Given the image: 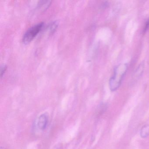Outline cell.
<instances>
[{
	"mask_svg": "<svg viewBox=\"0 0 149 149\" xmlns=\"http://www.w3.org/2000/svg\"><path fill=\"white\" fill-rule=\"evenodd\" d=\"M6 68H7L6 66H5V65H4V66H2V67H1V77H2V76H3V75L4 74H5V71H6Z\"/></svg>",
	"mask_w": 149,
	"mask_h": 149,
	"instance_id": "cell-7",
	"label": "cell"
},
{
	"mask_svg": "<svg viewBox=\"0 0 149 149\" xmlns=\"http://www.w3.org/2000/svg\"><path fill=\"white\" fill-rule=\"evenodd\" d=\"M140 136L143 138H145L149 136V125H146L142 127L140 130Z\"/></svg>",
	"mask_w": 149,
	"mask_h": 149,
	"instance_id": "cell-5",
	"label": "cell"
},
{
	"mask_svg": "<svg viewBox=\"0 0 149 149\" xmlns=\"http://www.w3.org/2000/svg\"><path fill=\"white\" fill-rule=\"evenodd\" d=\"M44 26L43 22L38 23L29 29L25 33L22 38L24 44H27L31 42L40 33Z\"/></svg>",
	"mask_w": 149,
	"mask_h": 149,
	"instance_id": "cell-2",
	"label": "cell"
},
{
	"mask_svg": "<svg viewBox=\"0 0 149 149\" xmlns=\"http://www.w3.org/2000/svg\"><path fill=\"white\" fill-rule=\"evenodd\" d=\"M6 149V148H5V147H2V146H1V149Z\"/></svg>",
	"mask_w": 149,
	"mask_h": 149,
	"instance_id": "cell-8",
	"label": "cell"
},
{
	"mask_svg": "<svg viewBox=\"0 0 149 149\" xmlns=\"http://www.w3.org/2000/svg\"><path fill=\"white\" fill-rule=\"evenodd\" d=\"M127 70L128 65L127 63H120L115 68L113 75L110 79L109 82L111 91H116L119 88Z\"/></svg>",
	"mask_w": 149,
	"mask_h": 149,
	"instance_id": "cell-1",
	"label": "cell"
},
{
	"mask_svg": "<svg viewBox=\"0 0 149 149\" xmlns=\"http://www.w3.org/2000/svg\"><path fill=\"white\" fill-rule=\"evenodd\" d=\"M149 29V18L146 21V23L144 27L143 28V32L144 33H145L146 32V31Z\"/></svg>",
	"mask_w": 149,
	"mask_h": 149,
	"instance_id": "cell-6",
	"label": "cell"
},
{
	"mask_svg": "<svg viewBox=\"0 0 149 149\" xmlns=\"http://www.w3.org/2000/svg\"><path fill=\"white\" fill-rule=\"evenodd\" d=\"M49 118L47 114L46 113L42 114L38 118L37 126L40 130H44L47 126Z\"/></svg>",
	"mask_w": 149,
	"mask_h": 149,
	"instance_id": "cell-3",
	"label": "cell"
},
{
	"mask_svg": "<svg viewBox=\"0 0 149 149\" xmlns=\"http://www.w3.org/2000/svg\"><path fill=\"white\" fill-rule=\"evenodd\" d=\"M144 69V63H141L135 70V72L133 74V75H134L133 77L135 78V79H137L140 77L143 74Z\"/></svg>",
	"mask_w": 149,
	"mask_h": 149,
	"instance_id": "cell-4",
	"label": "cell"
}]
</instances>
